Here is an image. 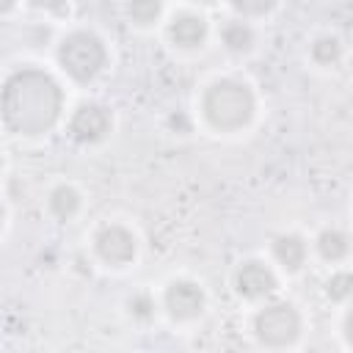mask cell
Listing matches in <instances>:
<instances>
[{
  "label": "cell",
  "instance_id": "cell-2",
  "mask_svg": "<svg viewBox=\"0 0 353 353\" xmlns=\"http://www.w3.org/2000/svg\"><path fill=\"white\" fill-rule=\"evenodd\" d=\"M201 119L210 130L221 135H232L245 130L256 116V94L240 77H215L204 85L199 99Z\"/></svg>",
  "mask_w": 353,
  "mask_h": 353
},
{
  "label": "cell",
  "instance_id": "cell-6",
  "mask_svg": "<svg viewBox=\"0 0 353 353\" xmlns=\"http://www.w3.org/2000/svg\"><path fill=\"white\" fill-rule=\"evenodd\" d=\"M160 306L174 323H193L207 309V292L196 279L176 276V279L165 281L163 295H160Z\"/></svg>",
  "mask_w": 353,
  "mask_h": 353
},
{
  "label": "cell",
  "instance_id": "cell-10",
  "mask_svg": "<svg viewBox=\"0 0 353 353\" xmlns=\"http://www.w3.org/2000/svg\"><path fill=\"white\" fill-rule=\"evenodd\" d=\"M270 259L287 276L301 273L303 265H306V259H309V243H306V237L298 234V232H281V234H276L270 240Z\"/></svg>",
  "mask_w": 353,
  "mask_h": 353
},
{
  "label": "cell",
  "instance_id": "cell-20",
  "mask_svg": "<svg viewBox=\"0 0 353 353\" xmlns=\"http://www.w3.org/2000/svg\"><path fill=\"white\" fill-rule=\"evenodd\" d=\"M168 127H171L176 135H188V132H190V127H193V121H190V116H188V113L176 110V113H171V116H168Z\"/></svg>",
  "mask_w": 353,
  "mask_h": 353
},
{
  "label": "cell",
  "instance_id": "cell-1",
  "mask_svg": "<svg viewBox=\"0 0 353 353\" xmlns=\"http://www.w3.org/2000/svg\"><path fill=\"white\" fill-rule=\"evenodd\" d=\"M63 108L66 94L61 80L36 63H22L0 80V124L17 138H41L52 132Z\"/></svg>",
  "mask_w": 353,
  "mask_h": 353
},
{
  "label": "cell",
  "instance_id": "cell-5",
  "mask_svg": "<svg viewBox=\"0 0 353 353\" xmlns=\"http://www.w3.org/2000/svg\"><path fill=\"white\" fill-rule=\"evenodd\" d=\"M91 248H94V256L102 265H108V268H127L138 256V234L130 226L119 223V221H108V223H102L94 232Z\"/></svg>",
  "mask_w": 353,
  "mask_h": 353
},
{
  "label": "cell",
  "instance_id": "cell-24",
  "mask_svg": "<svg viewBox=\"0 0 353 353\" xmlns=\"http://www.w3.org/2000/svg\"><path fill=\"white\" fill-rule=\"evenodd\" d=\"M193 3H201V6H210V3H215V0H193Z\"/></svg>",
  "mask_w": 353,
  "mask_h": 353
},
{
  "label": "cell",
  "instance_id": "cell-25",
  "mask_svg": "<svg viewBox=\"0 0 353 353\" xmlns=\"http://www.w3.org/2000/svg\"><path fill=\"white\" fill-rule=\"evenodd\" d=\"M0 174H3V160H0Z\"/></svg>",
  "mask_w": 353,
  "mask_h": 353
},
{
  "label": "cell",
  "instance_id": "cell-17",
  "mask_svg": "<svg viewBox=\"0 0 353 353\" xmlns=\"http://www.w3.org/2000/svg\"><path fill=\"white\" fill-rule=\"evenodd\" d=\"M350 292H353V276L347 268H339L325 279V295L331 303H347Z\"/></svg>",
  "mask_w": 353,
  "mask_h": 353
},
{
  "label": "cell",
  "instance_id": "cell-7",
  "mask_svg": "<svg viewBox=\"0 0 353 353\" xmlns=\"http://www.w3.org/2000/svg\"><path fill=\"white\" fill-rule=\"evenodd\" d=\"M113 132V110L97 99L80 102L66 119V135L80 146H97Z\"/></svg>",
  "mask_w": 353,
  "mask_h": 353
},
{
  "label": "cell",
  "instance_id": "cell-12",
  "mask_svg": "<svg viewBox=\"0 0 353 353\" xmlns=\"http://www.w3.org/2000/svg\"><path fill=\"white\" fill-rule=\"evenodd\" d=\"M80 207H83V193L72 182H61L47 193V212L58 223H69L72 218H77Z\"/></svg>",
  "mask_w": 353,
  "mask_h": 353
},
{
  "label": "cell",
  "instance_id": "cell-13",
  "mask_svg": "<svg viewBox=\"0 0 353 353\" xmlns=\"http://www.w3.org/2000/svg\"><path fill=\"white\" fill-rule=\"evenodd\" d=\"M314 251H317V256H320L323 262L339 265V262H345L347 254H350V237H347V232L339 229V226H325V229H320L317 237H314Z\"/></svg>",
  "mask_w": 353,
  "mask_h": 353
},
{
  "label": "cell",
  "instance_id": "cell-16",
  "mask_svg": "<svg viewBox=\"0 0 353 353\" xmlns=\"http://www.w3.org/2000/svg\"><path fill=\"white\" fill-rule=\"evenodd\" d=\"M157 298L149 292V290H138L127 298V314L135 320V323H152L154 314H157Z\"/></svg>",
  "mask_w": 353,
  "mask_h": 353
},
{
  "label": "cell",
  "instance_id": "cell-18",
  "mask_svg": "<svg viewBox=\"0 0 353 353\" xmlns=\"http://www.w3.org/2000/svg\"><path fill=\"white\" fill-rule=\"evenodd\" d=\"M229 8L243 17V19H256V17H268L279 0H226Z\"/></svg>",
  "mask_w": 353,
  "mask_h": 353
},
{
  "label": "cell",
  "instance_id": "cell-19",
  "mask_svg": "<svg viewBox=\"0 0 353 353\" xmlns=\"http://www.w3.org/2000/svg\"><path fill=\"white\" fill-rule=\"evenodd\" d=\"M33 11L50 14V17H66L69 14V0H25Z\"/></svg>",
  "mask_w": 353,
  "mask_h": 353
},
{
  "label": "cell",
  "instance_id": "cell-8",
  "mask_svg": "<svg viewBox=\"0 0 353 353\" xmlns=\"http://www.w3.org/2000/svg\"><path fill=\"white\" fill-rule=\"evenodd\" d=\"M232 287L243 301L262 303L276 295L279 290V273L265 259H243L232 273Z\"/></svg>",
  "mask_w": 353,
  "mask_h": 353
},
{
  "label": "cell",
  "instance_id": "cell-21",
  "mask_svg": "<svg viewBox=\"0 0 353 353\" xmlns=\"http://www.w3.org/2000/svg\"><path fill=\"white\" fill-rule=\"evenodd\" d=\"M342 342H345V347L347 350H353V312L350 309H345V317H342Z\"/></svg>",
  "mask_w": 353,
  "mask_h": 353
},
{
  "label": "cell",
  "instance_id": "cell-23",
  "mask_svg": "<svg viewBox=\"0 0 353 353\" xmlns=\"http://www.w3.org/2000/svg\"><path fill=\"white\" fill-rule=\"evenodd\" d=\"M3 226H6V210H3V204H0V234H3Z\"/></svg>",
  "mask_w": 353,
  "mask_h": 353
},
{
  "label": "cell",
  "instance_id": "cell-15",
  "mask_svg": "<svg viewBox=\"0 0 353 353\" xmlns=\"http://www.w3.org/2000/svg\"><path fill=\"white\" fill-rule=\"evenodd\" d=\"M124 14L135 28H152L163 17V0H127Z\"/></svg>",
  "mask_w": 353,
  "mask_h": 353
},
{
  "label": "cell",
  "instance_id": "cell-9",
  "mask_svg": "<svg viewBox=\"0 0 353 353\" xmlns=\"http://www.w3.org/2000/svg\"><path fill=\"white\" fill-rule=\"evenodd\" d=\"M165 36L176 50H201L210 39V22L199 11H176L165 25Z\"/></svg>",
  "mask_w": 353,
  "mask_h": 353
},
{
  "label": "cell",
  "instance_id": "cell-4",
  "mask_svg": "<svg viewBox=\"0 0 353 353\" xmlns=\"http://www.w3.org/2000/svg\"><path fill=\"white\" fill-rule=\"evenodd\" d=\"M303 331V317L292 301L268 298L251 317V334L262 347H290Z\"/></svg>",
  "mask_w": 353,
  "mask_h": 353
},
{
  "label": "cell",
  "instance_id": "cell-3",
  "mask_svg": "<svg viewBox=\"0 0 353 353\" xmlns=\"http://www.w3.org/2000/svg\"><path fill=\"white\" fill-rule=\"evenodd\" d=\"M55 61L72 83L88 85L108 69L110 52L99 33L77 28V30H69L66 36H61V41L55 47Z\"/></svg>",
  "mask_w": 353,
  "mask_h": 353
},
{
  "label": "cell",
  "instance_id": "cell-11",
  "mask_svg": "<svg viewBox=\"0 0 353 353\" xmlns=\"http://www.w3.org/2000/svg\"><path fill=\"white\" fill-rule=\"evenodd\" d=\"M218 39L223 44L226 52L232 55H248L256 47V28L243 19V17H232L218 28Z\"/></svg>",
  "mask_w": 353,
  "mask_h": 353
},
{
  "label": "cell",
  "instance_id": "cell-14",
  "mask_svg": "<svg viewBox=\"0 0 353 353\" xmlns=\"http://www.w3.org/2000/svg\"><path fill=\"white\" fill-rule=\"evenodd\" d=\"M309 58H312V63H317L323 69H334L345 58V44L336 33H320L309 44Z\"/></svg>",
  "mask_w": 353,
  "mask_h": 353
},
{
  "label": "cell",
  "instance_id": "cell-22",
  "mask_svg": "<svg viewBox=\"0 0 353 353\" xmlns=\"http://www.w3.org/2000/svg\"><path fill=\"white\" fill-rule=\"evenodd\" d=\"M17 3H19V0H0V17L11 14V11L17 8Z\"/></svg>",
  "mask_w": 353,
  "mask_h": 353
}]
</instances>
